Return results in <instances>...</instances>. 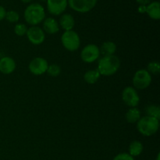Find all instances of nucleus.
<instances>
[{
  "label": "nucleus",
  "mask_w": 160,
  "mask_h": 160,
  "mask_svg": "<svg viewBox=\"0 0 160 160\" xmlns=\"http://www.w3.org/2000/svg\"><path fill=\"white\" fill-rule=\"evenodd\" d=\"M98 0H67L70 7L76 12H88L96 5Z\"/></svg>",
  "instance_id": "obj_6"
},
{
  "label": "nucleus",
  "mask_w": 160,
  "mask_h": 160,
  "mask_svg": "<svg viewBox=\"0 0 160 160\" xmlns=\"http://www.w3.org/2000/svg\"><path fill=\"white\" fill-rule=\"evenodd\" d=\"M152 82V76L146 70H139L134 73L133 77V85L134 88L143 89L149 87Z\"/></svg>",
  "instance_id": "obj_5"
},
{
  "label": "nucleus",
  "mask_w": 160,
  "mask_h": 160,
  "mask_svg": "<svg viewBox=\"0 0 160 160\" xmlns=\"http://www.w3.org/2000/svg\"><path fill=\"white\" fill-rule=\"evenodd\" d=\"M28 27L23 23H17L14 27V33L18 36H23L27 34Z\"/></svg>",
  "instance_id": "obj_23"
},
{
  "label": "nucleus",
  "mask_w": 160,
  "mask_h": 160,
  "mask_svg": "<svg viewBox=\"0 0 160 160\" xmlns=\"http://www.w3.org/2000/svg\"><path fill=\"white\" fill-rule=\"evenodd\" d=\"M137 123L138 132L146 137H149L156 134L159 128V120L148 116L141 117Z\"/></svg>",
  "instance_id": "obj_3"
},
{
  "label": "nucleus",
  "mask_w": 160,
  "mask_h": 160,
  "mask_svg": "<svg viewBox=\"0 0 160 160\" xmlns=\"http://www.w3.org/2000/svg\"><path fill=\"white\" fill-rule=\"evenodd\" d=\"M138 12L144 13V12H146V6H140L138 7Z\"/></svg>",
  "instance_id": "obj_28"
},
{
  "label": "nucleus",
  "mask_w": 160,
  "mask_h": 160,
  "mask_svg": "<svg viewBox=\"0 0 160 160\" xmlns=\"http://www.w3.org/2000/svg\"><path fill=\"white\" fill-rule=\"evenodd\" d=\"M113 160H134V159L129 153H120L116 156Z\"/></svg>",
  "instance_id": "obj_25"
},
{
  "label": "nucleus",
  "mask_w": 160,
  "mask_h": 160,
  "mask_svg": "<svg viewBox=\"0 0 160 160\" xmlns=\"http://www.w3.org/2000/svg\"><path fill=\"white\" fill-rule=\"evenodd\" d=\"M99 48L94 44L86 45L81 52V59L87 63H92L95 62L99 58Z\"/></svg>",
  "instance_id": "obj_7"
},
{
  "label": "nucleus",
  "mask_w": 160,
  "mask_h": 160,
  "mask_svg": "<svg viewBox=\"0 0 160 160\" xmlns=\"http://www.w3.org/2000/svg\"><path fill=\"white\" fill-rule=\"evenodd\" d=\"M100 54L106 56H112L117 51V45L113 42H106L102 45L101 48H99Z\"/></svg>",
  "instance_id": "obj_16"
},
{
  "label": "nucleus",
  "mask_w": 160,
  "mask_h": 160,
  "mask_svg": "<svg viewBox=\"0 0 160 160\" xmlns=\"http://www.w3.org/2000/svg\"><path fill=\"white\" fill-rule=\"evenodd\" d=\"M122 99L127 106L131 108L137 107L140 102V97L133 87H126L122 92Z\"/></svg>",
  "instance_id": "obj_8"
},
{
  "label": "nucleus",
  "mask_w": 160,
  "mask_h": 160,
  "mask_svg": "<svg viewBox=\"0 0 160 160\" xmlns=\"http://www.w3.org/2000/svg\"><path fill=\"white\" fill-rule=\"evenodd\" d=\"M45 18V11L43 6L39 3H32L26 8L24 11V19L28 24L37 26Z\"/></svg>",
  "instance_id": "obj_2"
},
{
  "label": "nucleus",
  "mask_w": 160,
  "mask_h": 160,
  "mask_svg": "<svg viewBox=\"0 0 160 160\" xmlns=\"http://www.w3.org/2000/svg\"><path fill=\"white\" fill-rule=\"evenodd\" d=\"M125 118L128 123H137L141 118V112L137 107L131 108L127 112L125 115Z\"/></svg>",
  "instance_id": "obj_17"
},
{
  "label": "nucleus",
  "mask_w": 160,
  "mask_h": 160,
  "mask_svg": "<svg viewBox=\"0 0 160 160\" xmlns=\"http://www.w3.org/2000/svg\"><path fill=\"white\" fill-rule=\"evenodd\" d=\"M61 42L64 48L70 52L77 51L81 45V39H80L79 34L73 30L65 31L62 34Z\"/></svg>",
  "instance_id": "obj_4"
},
{
  "label": "nucleus",
  "mask_w": 160,
  "mask_h": 160,
  "mask_svg": "<svg viewBox=\"0 0 160 160\" xmlns=\"http://www.w3.org/2000/svg\"><path fill=\"white\" fill-rule=\"evenodd\" d=\"M159 159H160V154H159V153H158L157 158H156V160H159Z\"/></svg>",
  "instance_id": "obj_30"
},
{
  "label": "nucleus",
  "mask_w": 160,
  "mask_h": 160,
  "mask_svg": "<svg viewBox=\"0 0 160 160\" xmlns=\"http://www.w3.org/2000/svg\"><path fill=\"white\" fill-rule=\"evenodd\" d=\"M43 30L48 34H56L59 31V24L54 18L48 17L43 20Z\"/></svg>",
  "instance_id": "obj_13"
},
{
  "label": "nucleus",
  "mask_w": 160,
  "mask_h": 160,
  "mask_svg": "<svg viewBox=\"0 0 160 160\" xmlns=\"http://www.w3.org/2000/svg\"><path fill=\"white\" fill-rule=\"evenodd\" d=\"M136 1L140 4V6H147L151 2V0H136Z\"/></svg>",
  "instance_id": "obj_27"
},
{
  "label": "nucleus",
  "mask_w": 160,
  "mask_h": 160,
  "mask_svg": "<svg viewBox=\"0 0 160 160\" xmlns=\"http://www.w3.org/2000/svg\"><path fill=\"white\" fill-rule=\"evenodd\" d=\"M46 72L51 77H58L61 73V68L57 64H52L48 66Z\"/></svg>",
  "instance_id": "obj_22"
},
{
  "label": "nucleus",
  "mask_w": 160,
  "mask_h": 160,
  "mask_svg": "<svg viewBox=\"0 0 160 160\" xmlns=\"http://www.w3.org/2000/svg\"><path fill=\"white\" fill-rule=\"evenodd\" d=\"M59 24L65 31L73 30L75 24V20L71 14L65 13L62 15L59 20Z\"/></svg>",
  "instance_id": "obj_15"
},
{
  "label": "nucleus",
  "mask_w": 160,
  "mask_h": 160,
  "mask_svg": "<svg viewBox=\"0 0 160 160\" xmlns=\"http://www.w3.org/2000/svg\"><path fill=\"white\" fill-rule=\"evenodd\" d=\"M147 71L150 73V74H154V75H158L160 72V64L157 61H152V62H150L148 64V67H147Z\"/></svg>",
  "instance_id": "obj_21"
},
{
  "label": "nucleus",
  "mask_w": 160,
  "mask_h": 160,
  "mask_svg": "<svg viewBox=\"0 0 160 160\" xmlns=\"http://www.w3.org/2000/svg\"><path fill=\"white\" fill-rule=\"evenodd\" d=\"M26 35L29 42L35 45H38L43 43L45 38L44 31L38 26H32L28 28Z\"/></svg>",
  "instance_id": "obj_9"
},
{
  "label": "nucleus",
  "mask_w": 160,
  "mask_h": 160,
  "mask_svg": "<svg viewBox=\"0 0 160 160\" xmlns=\"http://www.w3.org/2000/svg\"><path fill=\"white\" fill-rule=\"evenodd\" d=\"M16 62L13 59L4 56L0 59V72L3 74H10L15 70Z\"/></svg>",
  "instance_id": "obj_12"
},
{
  "label": "nucleus",
  "mask_w": 160,
  "mask_h": 160,
  "mask_svg": "<svg viewBox=\"0 0 160 160\" xmlns=\"http://www.w3.org/2000/svg\"><path fill=\"white\" fill-rule=\"evenodd\" d=\"M48 64L46 59L42 57H36L29 63V70L34 75L44 74L47 71Z\"/></svg>",
  "instance_id": "obj_10"
},
{
  "label": "nucleus",
  "mask_w": 160,
  "mask_h": 160,
  "mask_svg": "<svg viewBox=\"0 0 160 160\" xmlns=\"http://www.w3.org/2000/svg\"><path fill=\"white\" fill-rule=\"evenodd\" d=\"M100 73L98 71V70H91L88 71L86 72L84 75V79L85 81V82H87L88 84H95L97 81H98V79L100 78Z\"/></svg>",
  "instance_id": "obj_18"
},
{
  "label": "nucleus",
  "mask_w": 160,
  "mask_h": 160,
  "mask_svg": "<svg viewBox=\"0 0 160 160\" xmlns=\"http://www.w3.org/2000/svg\"><path fill=\"white\" fill-rule=\"evenodd\" d=\"M6 11L5 9V8L3 6H0V21L6 18Z\"/></svg>",
  "instance_id": "obj_26"
},
{
  "label": "nucleus",
  "mask_w": 160,
  "mask_h": 160,
  "mask_svg": "<svg viewBox=\"0 0 160 160\" xmlns=\"http://www.w3.org/2000/svg\"><path fill=\"white\" fill-rule=\"evenodd\" d=\"M120 67V59L115 55L103 56L98 63V71L100 75L112 76L118 71Z\"/></svg>",
  "instance_id": "obj_1"
},
{
  "label": "nucleus",
  "mask_w": 160,
  "mask_h": 160,
  "mask_svg": "<svg viewBox=\"0 0 160 160\" xmlns=\"http://www.w3.org/2000/svg\"><path fill=\"white\" fill-rule=\"evenodd\" d=\"M6 19L10 23H16L20 19V15L17 12L14 10H10L6 12Z\"/></svg>",
  "instance_id": "obj_24"
},
{
  "label": "nucleus",
  "mask_w": 160,
  "mask_h": 160,
  "mask_svg": "<svg viewBox=\"0 0 160 160\" xmlns=\"http://www.w3.org/2000/svg\"><path fill=\"white\" fill-rule=\"evenodd\" d=\"M146 12L152 20L160 19V4L158 1L150 2L146 6Z\"/></svg>",
  "instance_id": "obj_14"
},
{
  "label": "nucleus",
  "mask_w": 160,
  "mask_h": 160,
  "mask_svg": "<svg viewBox=\"0 0 160 160\" xmlns=\"http://www.w3.org/2000/svg\"><path fill=\"white\" fill-rule=\"evenodd\" d=\"M145 112H146V116L148 117H154V118L157 119L159 120L160 119V108L159 106H156V105H149L147 106L145 109Z\"/></svg>",
  "instance_id": "obj_20"
},
{
  "label": "nucleus",
  "mask_w": 160,
  "mask_h": 160,
  "mask_svg": "<svg viewBox=\"0 0 160 160\" xmlns=\"http://www.w3.org/2000/svg\"><path fill=\"white\" fill-rule=\"evenodd\" d=\"M21 1L24 3H28V2H31L32 0H21Z\"/></svg>",
  "instance_id": "obj_29"
},
{
  "label": "nucleus",
  "mask_w": 160,
  "mask_h": 160,
  "mask_svg": "<svg viewBox=\"0 0 160 160\" xmlns=\"http://www.w3.org/2000/svg\"><path fill=\"white\" fill-rule=\"evenodd\" d=\"M143 151V145L139 141H134L129 145V154L132 157L138 156Z\"/></svg>",
  "instance_id": "obj_19"
},
{
  "label": "nucleus",
  "mask_w": 160,
  "mask_h": 160,
  "mask_svg": "<svg viewBox=\"0 0 160 160\" xmlns=\"http://www.w3.org/2000/svg\"><path fill=\"white\" fill-rule=\"evenodd\" d=\"M68 6L67 0H47V8L51 14L59 16L62 14Z\"/></svg>",
  "instance_id": "obj_11"
},
{
  "label": "nucleus",
  "mask_w": 160,
  "mask_h": 160,
  "mask_svg": "<svg viewBox=\"0 0 160 160\" xmlns=\"http://www.w3.org/2000/svg\"><path fill=\"white\" fill-rule=\"evenodd\" d=\"M41 1H47V0H41Z\"/></svg>",
  "instance_id": "obj_31"
}]
</instances>
